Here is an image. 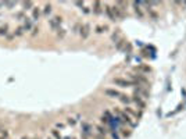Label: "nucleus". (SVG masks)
Returning <instances> with one entry per match:
<instances>
[{
    "instance_id": "bb28decb",
    "label": "nucleus",
    "mask_w": 186,
    "mask_h": 139,
    "mask_svg": "<svg viewBox=\"0 0 186 139\" xmlns=\"http://www.w3.org/2000/svg\"><path fill=\"white\" fill-rule=\"evenodd\" d=\"M17 3L14 2H4V7H7V10H13L14 7H16Z\"/></svg>"
},
{
    "instance_id": "72a5a7b5",
    "label": "nucleus",
    "mask_w": 186,
    "mask_h": 139,
    "mask_svg": "<svg viewBox=\"0 0 186 139\" xmlns=\"http://www.w3.org/2000/svg\"><path fill=\"white\" fill-rule=\"evenodd\" d=\"M129 134L131 132H128V129H122V135H124V137H129Z\"/></svg>"
},
{
    "instance_id": "39448f33",
    "label": "nucleus",
    "mask_w": 186,
    "mask_h": 139,
    "mask_svg": "<svg viewBox=\"0 0 186 139\" xmlns=\"http://www.w3.org/2000/svg\"><path fill=\"white\" fill-rule=\"evenodd\" d=\"M61 24H63V17L61 16H54L49 20V26L52 28V31H58L61 28Z\"/></svg>"
},
{
    "instance_id": "f03ea898",
    "label": "nucleus",
    "mask_w": 186,
    "mask_h": 139,
    "mask_svg": "<svg viewBox=\"0 0 186 139\" xmlns=\"http://www.w3.org/2000/svg\"><path fill=\"white\" fill-rule=\"evenodd\" d=\"M131 81H133L137 86H143V88H149V79L146 75L143 74H139V72H132V74H128Z\"/></svg>"
},
{
    "instance_id": "9b49d317",
    "label": "nucleus",
    "mask_w": 186,
    "mask_h": 139,
    "mask_svg": "<svg viewBox=\"0 0 186 139\" xmlns=\"http://www.w3.org/2000/svg\"><path fill=\"white\" fill-rule=\"evenodd\" d=\"M103 11H104V14L107 16V18L110 20V21H117V18H115V16H114V11H113V8H111V6L110 4H104L103 6Z\"/></svg>"
},
{
    "instance_id": "20e7f679",
    "label": "nucleus",
    "mask_w": 186,
    "mask_h": 139,
    "mask_svg": "<svg viewBox=\"0 0 186 139\" xmlns=\"http://www.w3.org/2000/svg\"><path fill=\"white\" fill-rule=\"evenodd\" d=\"M124 111L128 114L131 118H133L135 121H139V120H142V117H143V111L142 110H139V109H132L131 106H125V109H124Z\"/></svg>"
},
{
    "instance_id": "7c9ffc66",
    "label": "nucleus",
    "mask_w": 186,
    "mask_h": 139,
    "mask_svg": "<svg viewBox=\"0 0 186 139\" xmlns=\"http://www.w3.org/2000/svg\"><path fill=\"white\" fill-rule=\"evenodd\" d=\"M81 10H82V13H83V14H91V13H92V8H91V7H88V6H83V7L81 8Z\"/></svg>"
},
{
    "instance_id": "412c9836",
    "label": "nucleus",
    "mask_w": 186,
    "mask_h": 139,
    "mask_svg": "<svg viewBox=\"0 0 186 139\" xmlns=\"http://www.w3.org/2000/svg\"><path fill=\"white\" fill-rule=\"evenodd\" d=\"M13 32H14V35H16V38H21V36H24V34H25V31H24L22 25L18 26V28H16Z\"/></svg>"
},
{
    "instance_id": "a211bd4d",
    "label": "nucleus",
    "mask_w": 186,
    "mask_h": 139,
    "mask_svg": "<svg viewBox=\"0 0 186 139\" xmlns=\"http://www.w3.org/2000/svg\"><path fill=\"white\" fill-rule=\"evenodd\" d=\"M135 70H136L139 74H143V75H145V74H149L150 71H151V68H150L149 66H137Z\"/></svg>"
},
{
    "instance_id": "2eb2a0df",
    "label": "nucleus",
    "mask_w": 186,
    "mask_h": 139,
    "mask_svg": "<svg viewBox=\"0 0 186 139\" xmlns=\"http://www.w3.org/2000/svg\"><path fill=\"white\" fill-rule=\"evenodd\" d=\"M10 26H8V24H3V25H0V36L2 38H6L8 34H10Z\"/></svg>"
},
{
    "instance_id": "e433bc0d",
    "label": "nucleus",
    "mask_w": 186,
    "mask_h": 139,
    "mask_svg": "<svg viewBox=\"0 0 186 139\" xmlns=\"http://www.w3.org/2000/svg\"><path fill=\"white\" fill-rule=\"evenodd\" d=\"M21 139H29L28 137H22V138H21Z\"/></svg>"
},
{
    "instance_id": "b1692460",
    "label": "nucleus",
    "mask_w": 186,
    "mask_h": 139,
    "mask_svg": "<svg viewBox=\"0 0 186 139\" xmlns=\"http://www.w3.org/2000/svg\"><path fill=\"white\" fill-rule=\"evenodd\" d=\"M65 35H67V32H65V29H63V28H60L58 31H56V36L60 38V39H64Z\"/></svg>"
},
{
    "instance_id": "6e6552de",
    "label": "nucleus",
    "mask_w": 186,
    "mask_h": 139,
    "mask_svg": "<svg viewBox=\"0 0 186 139\" xmlns=\"http://www.w3.org/2000/svg\"><path fill=\"white\" fill-rule=\"evenodd\" d=\"M132 7H133L135 14L137 16V18H145V11L142 8V2H132Z\"/></svg>"
},
{
    "instance_id": "58836bf2",
    "label": "nucleus",
    "mask_w": 186,
    "mask_h": 139,
    "mask_svg": "<svg viewBox=\"0 0 186 139\" xmlns=\"http://www.w3.org/2000/svg\"><path fill=\"white\" fill-rule=\"evenodd\" d=\"M2 131H3V129H2V127H0V134H2Z\"/></svg>"
},
{
    "instance_id": "4be33fe9",
    "label": "nucleus",
    "mask_w": 186,
    "mask_h": 139,
    "mask_svg": "<svg viewBox=\"0 0 186 139\" xmlns=\"http://www.w3.org/2000/svg\"><path fill=\"white\" fill-rule=\"evenodd\" d=\"M50 135H52V138H53V139H63L61 134H60V131H58L57 128H53L52 131H50Z\"/></svg>"
},
{
    "instance_id": "4c0bfd02",
    "label": "nucleus",
    "mask_w": 186,
    "mask_h": 139,
    "mask_svg": "<svg viewBox=\"0 0 186 139\" xmlns=\"http://www.w3.org/2000/svg\"><path fill=\"white\" fill-rule=\"evenodd\" d=\"M0 22H2V13H0Z\"/></svg>"
},
{
    "instance_id": "2f4dec72",
    "label": "nucleus",
    "mask_w": 186,
    "mask_h": 139,
    "mask_svg": "<svg viewBox=\"0 0 186 139\" xmlns=\"http://www.w3.org/2000/svg\"><path fill=\"white\" fill-rule=\"evenodd\" d=\"M111 40H113L114 43H117V42H118V40H119V34H118V32H115V34H113Z\"/></svg>"
},
{
    "instance_id": "aec40b11",
    "label": "nucleus",
    "mask_w": 186,
    "mask_h": 139,
    "mask_svg": "<svg viewBox=\"0 0 186 139\" xmlns=\"http://www.w3.org/2000/svg\"><path fill=\"white\" fill-rule=\"evenodd\" d=\"M21 6H22V11L32 10V8L35 7V4L32 2H22V3H21Z\"/></svg>"
},
{
    "instance_id": "6ab92c4d",
    "label": "nucleus",
    "mask_w": 186,
    "mask_h": 139,
    "mask_svg": "<svg viewBox=\"0 0 186 139\" xmlns=\"http://www.w3.org/2000/svg\"><path fill=\"white\" fill-rule=\"evenodd\" d=\"M118 100H119L121 103H124L125 106L132 104V96H128V95H125V93H124V96H121Z\"/></svg>"
},
{
    "instance_id": "423d86ee",
    "label": "nucleus",
    "mask_w": 186,
    "mask_h": 139,
    "mask_svg": "<svg viewBox=\"0 0 186 139\" xmlns=\"http://www.w3.org/2000/svg\"><path fill=\"white\" fill-rule=\"evenodd\" d=\"M133 89V95L135 96H139L142 97L143 100H147L149 99V88H143V86H135L132 88Z\"/></svg>"
},
{
    "instance_id": "9d476101",
    "label": "nucleus",
    "mask_w": 186,
    "mask_h": 139,
    "mask_svg": "<svg viewBox=\"0 0 186 139\" xmlns=\"http://www.w3.org/2000/svg\"><path fill=\"white\" fill-rule=\"evenodd\" d=\"M104 95L109 97H113V99H119L121 96H124V93L119 92V90L117 89H111V88H109V89H104Z\"/></svg>"
},
{
    "instance_id": "a19ab883",
    "label": "nucleus",
    "mask_w": 186,
    "mask_h": 139,
    "mask_svg": "<svg viewBox=\"0 0 186 139\" xmlns=\"http://www.w3.org/2000/svg\"><path fill=\"white\" fill-rule=\"evenodd\" d=\"M47 139H53V138H52V137H49V138H47Z\"/></svg>"
},
{
    "instance_id": "f257e3e1",
    "label": "nucleus",
    "mask_w": 186,
    "mask_h": 139,
    "mask_svg": "<svg viewBox=\"0 0 186 139\" xmlns=\"http://www.w3.org/2000/svg\"><path fill=\"white\" fill-rule=\"evenodd\" d=\"M114 114H115V117H118L119 120L122 121V124H127V125H129L131 128H136L137 127V121H135L133 118H131L124 110H119V109L115 107L114 109Z\"/></svg>"
},
{
    "instance_id": "f3484780",
    "label": "nucleus",
    "mask_w": 186,
    "mask_h": 139,
    "mask_svg": "<svg viewBox=\"0 0 186 139\" xmlns=\"http://www.w3.org/2000/svg\"><path fill=\"white\" fill-rule=\"evenodd\" d=\"M109 29H110L109 25H96V26H95V32H96V34H99V35L106 34Z\"/></svg>"
},
{
    "instance_id": "dca6fc26",
    "label": "nucleus",
    "mask_w": 186,
    "mask_h": 139,
    "mask_svg": "<svg viewBox=\"0 0 186 139\" xmlns=\"http://www.w3.org/2000/svg\"><path fill=\"white\" fill-rule=\"evenodd\" d=\"M52 11H53V7L50 3H46V4L43 6V8H42V14H43L44 17H49L50 14H52Z\"/></svg>"
},
{
    "instance_id": "cd10ccee",
    "label": "nucleus",
    "mask_w": 186,
    "mask_h": 139,
    "mask_svg": "<svg viewBox=\"0 0 186 139\" xmlns=\"http://www.w3.org/2000/svg\"><path fill=\"white\" fill-rule=\"evenodd\" d=\"M77 123H78V120H77V118H74V117H70L67 120V125H70V127H74Z\"/></svg>"
},
{
    "instance_id": "c9c22d12",
    "label": "nucleus",
    "mask_w": 186,
    "mask_h": 139,
    "mask_svg": "<svg viewBox=\"0 0 186 139\" xmlns=\"http://www.w3.org/2000/svg\"><path fill=\"white\" fill-rule=\"evenodd\" d=\"M3 7H4V2H0V10H2Z\"/></svg>"
},
{
    "instance_id": "c85d7f7f",
    "label": "nucleus",
    "mask_w": 186,
    "mask_h": 139,
    "mask_svg": "<svg viewBox=\"0 0 186 139\" xmlns=\"http://www.w3.org/2000/svg\"><path fill=\"white\" fill-rule=\"evenodd\" d=\"M39 31H40V29H39V26L36 25V26H34V28H32V31H31V36L32 38H35L36 36V35L39 34Z\"/></svg>"
},
{
    "instance_id": "7ed1b4c3",
    "label": "nucleus",
    "mask_w": 186,
    "mask_h": 139,
    "mask_svg": "<svg viewBox=\"0 0 186 139\" xmlns=\"http://www.w3.org/2000/svg\"><path fill=\"white\" fill-rule=\"evenodd\" d=\"M113 84L117 85V86H119V88H135V86H137L133 81L127 79V78H114Z\"/></svg>"
},
{
    "instance_id": "5701e85b",
    "label": "nucleus",
    "mask_w": 186,
    "mask_h": 139,
    "mask_svg": "<svg viewBox=\"0 0 186 139\" xmlns=\"http://www.w3.org/2000/svg\"><path fill=\"white\" fill-rule=\"evenodd\" d=\"M25 18H26V16H25V13H24L22 10L17 11V13H16V20H18V21H24Z\"/></svg>"
},
{
    "instance_id": "ea45409f",
    "label": "nucleus",
    "mask_w": 186,
    "mask_h": 139,
    "mask_svg": "<svg viewBox=\"0 0 186 139\" xmlns=\"http://www.w3.org/2000/svg\"><path fill=\"white\" fill-rule=\"evenodd\" d=\"M67 139H75V138H71V137H70V138H67Z\"/></svg>"
},
{
    "instance_id": "f704fd0d",
    "label": "nucleus",
    "mask_w": 186,
    "mask_h": 139,
    "mask_svg": "<svg viewBox=\"0 0 186 139\" xmlns=\"http://www.w3.org/2000/svg\"><path fill=\"white\" fill-rule=\"evenodd\" d=\"M111 137H113V139H119V137L117 135V132H111Z\"/></svg>"
},
{
    "instance_id": "393cba45",
    "label": "nucleus",
    "mask_w": 186,
    "mask_h": 139,
    "mask_svg": "<svg viewBox=\"0 0 186 139\" xmlns=\"http://www.w3.org/2000/svg\"><path fill=\"white\" fill-rule=\"evenodd\" d=\"M81 26H82V22H75L74 24V26H72V32H74V34H79Z\"/></svg>"
},
{
    "instance_id": "ddd939ff",
    "label": "nucleus",
    "mask_w": 186,
    "mask_h": 139,
    "mask_svg": "<svg viewBox=\"0 0 186 139\" xmlns=\"http://www.w3.org/2000/svg\"><path fill=\"white\" fill-rule=\"evenodd\" d=\"M40 16H42V8L39 7H34L32 8V14H31V18L34 22H38L40 20Z\"/></svg>"
},
{
    "instance_id": "473e14b6",
    "label": "nucleus",
    "mask_w": 186,
    "mask_h": 139,
    "mask_svg": "<svg viewBox=\"0 0 186 139\" xmlns=\"http://www.w3.org/2000/svg\"><path fill=\"white\" fill-rule=\"evenodd\" d=\"M64 127H65V125H64V124H61V123H57V124H56V128H57V129H64Z\"/></svg>"
},
{
    "instance_id": "4468645a",
    "label": "nucleus",
    "mask_w": 186,
    "mask_h": 139,
    "mask_svg": "<svg viewBox=\"0 0 186 139\" xmlns=\"http://www.w3.org/2000/svg\"><path fill=\"white\" fill-rule=\"evenodd\" d=\"M22 28H24V31L25 32H31L32 28H34V21H32V18H28V17H26V18L24 20Z\"/></svg>"
},
{
    "instance_id": "79ce46f5",
    "label": "nucleus",
    "mask_w": 186,
    "mask_h": 139,
    "mask_svg": "<svg viewBox=\"0 0 186 139\" xmlns=\"http://www.w3.org/2000/svg\"><path fill=\"white\" fill-rule=\"evenodd\" d=\"M34 139H39V138H34Z\"/></svg>"
},
{
    "instance_id": "c756f323",
    "label": "nucleus",
    "mask_w": 186,
    "mask_h": 139,
    "mask_svg": "<svg viewBox=\"0 0 186 139\" xmlns=\"http://www.w3.org/2000/svg\"><path fill=\"white\" fill-rule=\"evenodd\" d=\"M4 39H6V40H8V42H11V40H14V39H16V35H14V32H13V31H11V32H10V34H8V35H7V36H6V38H4Z\"/></svg>"
},
{
    "instance_id": "f8f14e48",
    "label": "nucleus",
    "mask_w": 186,
    "mask_h": 139,
    "mask_svg": "<svg viewBox=\"0 0 186 139\" xmlns=\"http://www.w3.org/2000/svg\"><path fill=\"white\" fill-rule=\"evenodd\" d=\"M91 8H92V13L95 14V16H100V14L103 13V3L101 2H93Z\"/></svg>"
},
{
    "instance_id": "a878e982",
    "label": "nucleus",
    "mask_w": 186,
    "mask_h": 139,
    "mask_svg": "<svg viewBox=\"0 0 186 139\" xmlns=\"http://www.w3.org/2000/svg\"><path fill=\"white\" fill-rule=\"evenodd\" d=\"M96 129L99 131V134H100V135H106L107 134V128H106V127H103V125H97V127H96Z\"/></svg>"
},
{
    "instance_id": "1a4fd4ad",
    "label": "nucleus",
    "mask_w": 186,
    "mask_h": 139,
    "mask_svg": "<svg viewBox=\"0 0 186 139\" xmlns=\"http://www.w3.org/2000/svg\"><path fill=\"white\" fill-rule=\"evenodd\" d=\"M132 103H135V104L137 106V109L142 111L146 110V107H147V103H146V100H143L142 97L139 96H135V95H132Z\"/></svg>"
},
{
    "instance_id": "0eeeda50",
    "label": "nucleus",
    "mask_w": 186,
    "mask_h": 139,
    "mask_svg": "<svg viewBox=\"0 0 186 139\" xmlns=\"http://www.w3.org/2000/svg\"><path fill=\"white\" fill-rule=\"evenodd\" d=\"M89 35H91V24L82 22V26H81V29H79V36L85 40L89 38Z\"/></svg>"
}]
</instances>
